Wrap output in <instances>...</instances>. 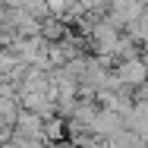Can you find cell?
<instances>
[{
  "label": "cell",
  "mask_w": 148,
  "mask_h": 148,
  "mask_svg": "<svg viewBox=\"0 0 148 148\" xmlns=\"http://www.w3.org/2000/svg\"><path fill=\"white\" fill-rule=\"evenodd\" d=\"M60 132H63V123H60V120L44 123V136H47V139H60Z\"/></svg>",
  "instance_id": "277c9868"
},
{
  "label": "cell",
  "mask_w": 148,
  "mask_h": 148,
  "mask_svg": "<svg viewBox=\"0 0 148 148\" xmlns=\"http://www.w3.org/2000/svg\"><path fill=\"white\" fill-rule=\"evenodd\" d=\"M129 38H136V41H148V10L139 16V19L129 22Z\"/></svg>",
  "instance_id": "3957f363"
},
{
  "label": "cell",
  "mask_w": 148,
  "mask_h": 148,
  "mask_svg": "<svg viewBox=\"0 0 148 148\" xmlns=\"http://www.w3.org/2000/svg\"><path fill=\"white\" fill-rule=\"evenodd\" d=\"M41 136H44V120H41V114L19 110V120H16V139H41Z\"/></svg>",
  "instance_id": "7a4b0ae2"
},
{
  "label": "cell",
  "mask_w": 148,
  "mask_h": 148,
  "mask_svg": "<svg viewBox=\"0 0 148 148\" xmlns=\"http://www.w3.org/2000/svg\"><path fill=\"white\" fill-rule=\"evenodd\" d=\"M117 76H120L123 85H129V88H142V85L148 82V60H139V57L123 60Z\"/></svg>",
  "instance_id": "6da1fadb"
}]
</instances>
